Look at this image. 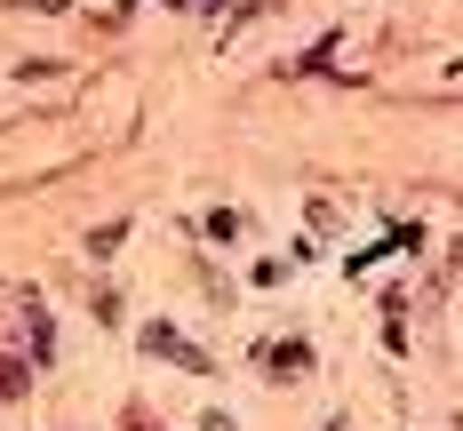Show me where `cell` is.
<instances>
[{
    "instance_id": "6da1fadb",
    "label": "cell",
    "mask_w": 463,
    "mask_h": 431,
    "mask_svg": "<svg viewBox=\"0 0 463 431\" xmlns=\"http://www.w3.org/2000/svg\"><path fill=\"white\" fill-rule=\"evenodd\" d=\"M256 368H264V376H279V383H296L304 368H312V351L288 335V343H264V351H256Z\"/></svg>"
},
{
    "instance_id": "7a4b0ae2",
    "label": "cell",
    "mask_w": 463,
    "mask_h": 431,
    "mask_svg": "<svg viewBox=\"0 0 463 431\" xmlns=\"http://www.w3.org/2000/svg\"><path fill=\"white\" fill-rule=\"evenodd\" d=\"M144 351H160V360H176V368H208V351H192L168 320H152V328H144Z\"/></svg>"
},
{
    "instance_id": "3957f363",
    "label": "cell",
    "mask_w": 463,
    "mask_h": 431,
    "mask_svg": "<svg viewBox=\"0 0 463 431\" xmlns=\"http://www.w3.org/2000/svg\"><path fill=\"white\" fill-rule=\"evenodd\" d=\"M24 343H33V360H56V343H48V312H41V295H24Z\"/></svg>"
}]
</instances>
